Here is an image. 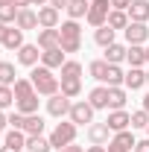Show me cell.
Instances as JSON below:
<instances>
[{
  "label": "cell",
  "mask_w": 149,
  "mask_h": 152,
  "mask_svg": "<svg viewBox=\"0 0 149 152\" xmlns=\"http://www.w3.org/2000/svg\"><path fill=\"white\" fill-rule=\"evenodd\" d=\"M41 50H53L61 44V35H58V29H38V41H35Z\"/></svg>",
  "instance_id": "d6986e66"
},
{
  "label": "cell",
  "mask_w": 149,
  "mask_h": 152,
  "mask_svg": "<svg viewBox=\"0 0 149 152\" xmlns=\"http://www.w3.org/2000/svg\"><path fill=\"white\" fill-rule=\"evenodd\" d=\"M15 105V88L12 85H0V111H9Z\"/></svg>",
  "instance_id": "d590c367"
},
{
  "label": "cell",
  "mask_w": 149,
  "mask_h": 152,
  "mask_svg": "<svg viewBox=\"0 0 149 152\" xmlns=\"http://www.w3.org/2000/svg\"><path fill=\"white\" fill-rule=\"evenodd\" d=\"M67 3H70V0H50V6H56L58 12H61V9H67Z\"/></svg>",
  "instance_id": "b9f144b4"
},
{
  "label": "cell",
  "mask_w": 149,
  "mask_h": 152,
  "mask_svg": "<svg viewBox=\"0 0 149 152\" xmlns=\"http://www.w3.org/2000/svg\"><path fill=\"white\" fill-rule=\"evenodd\" d=\"M134 134H131V129H126V132H114V137L105 143V149L108 152H134Z\"/></svg>",
  "instance_id": "52a82bcc"
},
{
  "label": "cell",
  "mask_w": 149,
  "mask_h": 152,
  "mask_svg": "<svg viewBox=\"0 0 149 152\" xmlns=\"http://www.w3.org/2000/svg\"><path fill=\"white\" fill-rule=\"evenodd\" d=\"M18 6L12 3V6H0V23H9V26H15V20H18Z\"/></svg>",
  "instance_id": "8d00e7d4"
},
{
  "label": "cell",
  "mask_w": 149,
  "mask_h": 152,
  "mask_svg": "<svg viewBox=\"0 0 149 152\" xmlns=\"http://www.w3.org/2000/svg\"><path fill=\"white\" fill-rule=\"evenodd\" d=\"M111 137H114V132L108 129V123H91V126H88V140H91V143L105 146Z\"/></svg>",
  "instance_id": "7c38bea8"
},
{
  "label": "cell",
  "mask_w": 149,
  "mask_h": 152,
  "mask_svg": "<svg viewBox=\"0 0 149 152\" xmlns=\"http://www.w3.org/2000/svg\"><path fill=\"white\" fill-rule=\"evenodd\" d=\"M143 85H146V70H143V67H129L123 88H126V91H140Z\"/></svg>",
  "instance_id": "5bb4252c"
},
{
  "label": "cell",
  "mask_w": 149,
  "mask_h": 152,
  "mask_svg": "<svg viewBox=\"0 0 149 152\" xmlns=\"http://www.w3.org/2000/svg\"><path fill=\"white\" fill-rule=\"evenodd\" d=\"M20 76L15 73V64L12 61H0V85H15Z\"/></svg>",
  "instance_id": "1f68e13d"
},
{
  "label": "cell",
  "mask_w": 149,
  "mask_h": 152,
  "mask_svg": "<svg viewBox=\"0 0 149 152\" xmlns=\"http://www.w3.org/2000/svg\"><path fill=\"white\" fill-rule=\"evenodd\" d=\"M6 32H9V23H0V44L6 41Z\"/></svg>",
  "instance_id": "f6af8a7d"
},
{
  "label": "cell",
  "mask_w": 149,
  "mask_h": 152,
  "mask_svg": "<svg viewBox=\"0 0 149 152\" xmlns=\"http://www.w3.org/2000/svg\"><path fill=\"white\" fill-rule=\"evenodd\" d=\"M105 123H108L111 132H126V129H131V114L126 108H117V111H108Z\"/></svg>",
  "instance_id": "30bf717a"
},
{
  "label": "cell",
  "mask_w": 149,
  "mask_h": 152,
  "mask_svg": "<svg viewBox=\"0 0 149 152\" xmlns=\"http://www.w3.org/2000/svg\"><path fill=\"white\" fill-rule=\"evenodd\" d=\"M15 6H18V9H29V6H32V0H15Z\"/></svg>",
  "instance_id": "bcb514c9"
},
{
  "label": "cell",
  "mask_w": 149,
  "mask_h": 152,
  "mask_svg": "<svg viewBox=\"0 0 149 152\" xmlns=\"http://www.w3.org/2000/svg\"><path fill=\"white\" fill-rule=\"evenodd\" d=\"M88 73H91L99 85H105V76H108V61H105V58H93L91 64H88Z\"/></svg>",
  "instance_id": "d4e9b609"
},
{
  "label": "cell",
  "mask_w": 149,
  "mask_h": 152,
  "mask_svg": "<svg viewBox=\"0 0 149 152\" xmlns=\"http://www.w3.org/2000/svg\"><path fill=\"white\" fill-rule=\"evenodd\" d=\"M76 132H79V126H76L73 120H67V123H56V129L50 132V143H53V149H64V146L76 143Z\"/></svg>",
  "instance_id": "3957f363"
},
{
  "label": "cell",
  "mask_w": 149,
  "mask_h": 152,
  "mask_svg": "<svg viewBox=\"0 0 149 152\" xmlns=\"http://www.w3.org/2000/svg\"><path fill=\"white\" fill-rule=\"evenodd\" d=\"M44 117L41 114H26V120H23V132L26 134H44Z\"/></svg>",
  "instance_id": "484cf974"
},
{
  "label": "cell",
  "mask_w": 149,
  "mask_h": 152,
  "mask_svg": "<svg viewBox=\"0 0 149 152\" xmlns=\"http://www.w3.org/2000/svg\"><path fill=\"white\" fill-rule=\"evenodd\" d=\"M26 152H56L50 137L44 134H26Z\"/></svg>",
  "instance_id": "ffe728a7"
},
{
  "label": "cell",
  "mask_w": 149,
  "mask_h": 152,
  "mask_svg": "<svg viewBox=\"0 0 149 152\" xmlns=\"http://www.w3.org/2000/svg\"><path fill=\"white\" fill-rule=\"evenodd\" d=\"M67 61V53L61 47H53V50H41V64L50 67V70H61V64Z\"/></svg>",
  "instance_id": "8fae6325"
},
{
  "label": "cell",
  "mask_w": 149,
  "mask_h": 152,
  "mask_svg": "<svg viewBox=\"0 0 149 152\" xmlns=\"http://www.w3.org/2000/svg\"><path fill=\"white\" fill-rule=\"evenodd\" d=\"M146 85H149V70H146Z\"/></svg>",
  "instance_id": "f5cc1de1"
},
{
  "label": "cell",
  "mask_w": 149,
  "mask_h": 152,
  "mask_svg": "<svg viewBox=\"0 0 149 152\" xmlns=\"http://www.w3.org/2000/svg\"><path fill=\"white\" fill-rule=\"evenodd\" d=\"M146 137H149V126H146Z\"/></svg>",
  "instance_id": "db71d44e"
},
{
  "label": "cell",
  "mask_w": 149,
  "mask_h": 152,
  "mask_svg": "<svg viewBox=\"0 0 149 152\" xmlns=\"http://www.w3.org/2000/svg\"><path fill=\"white\" fill-rule=\"evenodd\" d=\"M126 82V73L120 70V64H108V76H105V85L108 88H117V85H123Z\"/></svg>",
  "instance_id": "e575fe53"
},
{
  "label": "cell",
  "mask_w": 149,
  "mask_h": 152,
  "mask_svg": "<svg viewBox=\"0 0 149 152\" xmlns=\"http://www.w3.org/2000/svg\"><path fill=\"white\" fill-rule=\"evenodd\" d=\"M126 12H129V20L149 23V0H131V6L126 9Z\"/></svg>",
  "instance_id": "9a60e30c"
},
{
  "label": "cell",
  "mask_w": 149,
  "mask_h": 152,
  "mask_svg": "<svg viewBox=\"0 0 149 152\" xmlns=\"http://www.w3.org/2000/svg\"><path fill=\"white\" fill-rule=\"evenodd\" d=\"M123 35H126V44H149V26L131 20L129 26L123 29Z\"/></svg>",
  "instance_id": "9c48e42d"
},
{
  "label": "cell",
  "mask_w": 149,
  "mask_h": 152,
  "mask_svg": "<svg viewBox=\"0 0 149 152\" xmlns=\"http://www.w3.org/2000/svg\"><path fill=\"white\" fill-rule=\"evenodd\" d=\"M23 120H26V114H20L18 108L9 111V129H20V132H23Z\"/></svg>",
  "instance_id": "f35d334b"
},
{
  "label": "cell",
  "mask_w": 149,
  "mask_h": 152,
  "mask_svg": "<svg viewBox=\"0 0 149 152\" xmlns=\"http://www.w3.org/2000/svg\"><path fill=\"white\" fill-rule=\"evenodd\" d=\"M0 152H20V149H15V146H6V143H3V146H0Z\"/></svg>",
  "instance_id": "7dc6e473"
},
{
  "label": "cell",
  "mask_w": 149,
  "mask_h": 152,
  "mask_svg": "<svg viewBox=\"0 0 149 152\" xmlns=\"http://www.w3.org/2000/svg\"><path fill=\"white\" fill-rule=\"evenodd\" d=\"M126 61H129V67H143L146 64V44H129Z\"/></svg>",
  "instance_id": "e0dca14e"
},
{
  "label": "cell",
  "mask_w": 149,
  "mask_h": 152,
  "mask_svg": "<svg viewBox=\"0 0 149 152\" xmlns=\"http://www.w3.org/2000/svg\"><path fill=\"white\" fill-rule=\"evenodd\" d=\"M67 117L73 120L76 126H85V129H88L93 123V105L88 99H76L73 105H70V114H67Z\"/></svg>",
  "instance_id": "5b68a950"
},
{
  "label": "cell",
  "mask_w": 149,
  "mask_h": 152,
  "mask_svg": "<svg viewBox=\"0 0 149 152\" xmlns=\"http://www.w3.org/2000/svg\"><path fill=\"white\" fill-rule=\"evenodd\" d=\"M3 143H6V146H15V149H26V132H20V129H9L6 137H3Z\"/></svg>",
  "instance_id": "f546056e"
},
{
  "label": "cell",
  "mask_w": 149,
  "mask_h": 152,
  "mask_svg": "<svg viewBox=\"0 0 149 152\" xmlns=\"http://www.w3.org/2000/svg\"><path fill=\"white\" fill-rule=\"evenodd\" d=\"M12 88H15V102H18V99H26V96H32V94H38L35 85H32V79H23V76H20Z\"/></svg>",
  "instance_id": "4316f807"
},
{
  "label": "cell",
  "mask_w": 149,
  "mask_h": 152,
  "mask_svg": "<svg viewBox=\"0 0 149 152\" xmlns=\"http://www.w3.org/2000/svg\"><path fill=\"white\" fill-rule=\"evenodd\" d=\"M131 6V0H111V9H120V12H126Z\"/></svg>",
  "instance_id": "ab89813d"
},
{
  "label": "cell",
  "mask_w": 149,
  "mask_h": 152,
  "mask_svg": "<svg viewBox=\"0 0 149 152\" xmlns=\"http://www.w3.org/2000/svg\"><path fill=\"white\" fill-rule=\"evenodd\" d=\"M12 3H15V0H0V6H12Z\"/></svg>",
  "instance_id": "f907efd6"
},
{
  "label": "cell",
  "mask_w": 149,
  "mask_h": 152,
  "mask_svg": "<svg viewBox=\"0 0 149 152\" xmlns=\"http://www.w3.org/2000/svg\"><path fill=\"white\" fill-rule=\"evenodd\" d=\"M6 126H9V114H6V111H0V132H3Z\"/></svg>",
  "instance_id": "7bdbcfd3"
},
{
  "label": "cell",
  "mask_w": 149,
  "mask_h": 152,
  "mask_svg": "<svg viewBox=\"0 0 149 152\" xmlns=\"http://www.w3.org/2000/svg\"><path fill=\"white\" fill-rule=\"evenodd\" d=\"M47 3H50V0H32V6H38V9H41V6H47Z\"/></svg>",
  "instance_id": "c3c4849f"
},
{
  "label": "cell",
  "mask_w": 149,
  "mask_h": 152,
  "mask_svg": "<svg viewBox=\"0 0 149 152\" xmlns=\"http://www.w3.org/2000/svg\"><path fill=\"white\" fill-rule=\"evenodd\" d=\"M126 88L123 85H117V88H108V111H117V108H126Z\"/></svg>",
  "instance_id": "7402d4cb"
},
{
  "label": "cell",
  "mask_w": 149,
  "mask_h": 152,
  "mask_svg": "<svg viewBox=\"0 0 149 152\" xmlns=\"http://www.w3.org/2000/svg\"><path fill=\"white\" fill-rule=\"evenodd\" d=\"M88 9H91V0H70L64 12H67L70 20H82L85 15H88Z\"/></svg>",
  "instance_id": "603a6c76"
},
{
  "label": "cell",
  "mask_w": 149,
  "mask_h": 152,
  "mask_svg": "<svg viewBox=\"0 0 149 152\" xmlns=\"http://www.w3.org/2000/svg\"><path fill=\"white\" fill-rule=\"evenodd\" d=\"M29 79H32V85H35V91L41 96H53V94L61 91V79H58L50 67H44V64H41V67L35 64V67L29 70Z\"/></svg>",
  "instance_id": "6da1fadb"
},
{
  "label": "cell",
  "mask_w": 149,
  "mask_h": 152,
  "mask_svg": "<svg viewBox=\"0 0 149 152\" xmlns=\"http://www.w3.org/2000/svg\"><path fill=\"white\" fill-rule=\"evenodd\" d=\"M108 26H111L114 32H120V29H126L131 20H129V12H120V9H111V15H108V20H105Z\"/></svg>",
  "instance_id": "83f0119b"
},
{
  "label": "cell",
  "mask_w": 149,
  "mask_h": 152,
  "mask_svg": "<svg viewBox=\"0 0 149 152\" xmlns=\"http://www.w3.org/2000/svg\"><path fill=\"white\" fill-rule=\"evenodd\" d=\"M149 126V111H131V129H146Z\"/></svg>",
  "instance_id": "74e56055"
},
{
  "label": "cell",
  "mask_w": 149,
  "mask_h": 152,
  "mask_svg": "<svg viewBox=\"0 0 149 152\" xmlns=\"http://www.w3.org/2000/svg\"><path fill=\"white\" fill-rule=\"evenodd\" d=\"M15 26L23 29V32H26V29H35V32H38V9H20Z\"/></svg>",
  "instance_id": "2e32d148"
},
{
  "label": "cell",
  "mask_w": 149,
  "mask_h": 152,
  "mask_svg": "<svg viewBox=\"0 0 149 152\" xmlns=\"http://www.w3.org/2000/svg\"><path fill=\"white\" fill-rule=\"evenodd\" d=\"M23 44H26V41H23V29H18V26H9V32H6V41H3V47H6V50H12V53H18Z\"/></svg>",
  "instance_id": "cb8c5ba5"
},
{
  "label": "cell",
  "mask_w": 149,
  "mask_h": 152,
  "mask_svg": "<svg viewBox=\"0 0 149 152\" xmlns=\"http://www.w3.org/2000/svg\"><path fill=\"white\" fill-rule=\"evenodd\" d=\"M58 79H82V61L67 58V61L61 64V76H58Z\"/></svg>",
  "instance_id": "f1b7e54d"
},
{
  "label": "cell",
  "mask_w": 149,
  "mask_h": 152,
  "mask_svg": "<svg viewBox=\"0 0 149 152\" xmlns=\"http://www.w3.org/2000/svg\"><path fill=\"white\" fill-rule=\"evenodd\" d=\"M126 50H129V44H117V41H114V44H108V47H105V61H108V64H120V61H126Z\"/></svg>",
  "instance_id": "44dd1931"
},
{
  "label": "cell",
  "mask_w": 149,
  "mask_h": 152,
  "mask_svg": "<svg viewBox=\"0 0 149 152\" xmlns=\"http://www.w3.org/2000/svg\"><path fill=\"white\" fill-rule=\"evenodd\" d=\"M85 152H108V149H105V146H99V143H91Z\"/></svg>",
  "instance_id": "ee69618b"
},
{
  "label": "cell",
  "mask_w": 149,
  "mask_h": 152,
  "mask_svg": "<svg viewBox=\"0 0 149 152\" xmlns=\"http://www.w3.org/2000/svg\"><path fill=\"white\" fill-rule=\"evenodd\" d=\"M108 15H111V0H91V9H88L85 20L91 23L93 29H99V26H105Z\"/></svg>",
  "instance_id": "277c9868"
},
{
  "label": "cell",
  "mask_w": 149,
  "mask_h": 152,
  "mask_svg": "<svg viewBox=\"0 0 149 152\" xmlns=\"http://www.w3.org/2000/svg\"><path fill=\"white\" fill-rule=\"evenodd\" d=\"M18 61L23 64V67L32 70L38 61H41V47H38V44H23V47L18 50Z\"/></svg>",
  "instance_id": "4fadbf2b"
},
{
  "label": "cell",
  "mask_w": 149,
  "mask_h": 152,
  "mask_svg": "<svg viewBox=\"0 0 149 152\" xmlns=\"http://www.w3.org/2000/svg\"><path fill=\"white\" fill-rule=\"evenodd\" d=\"M146 64H149V44H146Z\"/></svg>",
  "instance_id": "816d5d0a"
},
{
  "label": "cell",
  "mask_w": 149,
  "mask_h": 152,
  "mask_svg": "<svg viewBox=\"0 0 149 152\" xmlns=\"http://www.w3.org/2000/svg\"><path fill=\"white\" fill-rule=\"evenodd\" d=\"M140 108H143V111H149V94L143 96V105H140Z\"/></svg>",
  "instance_id": "681fc988"
},
{
  "label": "cell",
  "mask_w": 149,
  "mask_h": 152,
  "mask_svg": "<svg viewBox=\"0 0 149 152\" xmlns=\"http://www.w3.org/2000/svg\"><path fill=\"white\" fill-rule=\"evenodd\" d=\"M70 105H73V99H70V96H64L61 91L53 94V96H47V114H50V117H56V120L67 117V114H70Z\"/></svg>",
  "instance_id": "8992f818"
},
{
  "label": "cell",
  "mask_w": 149,
  "mask_h": 152,
  "mask_svg": "<svg viewBox=\"0 0 149 152\" xmlns=\"http://www.w3.org/2000/svg\"><path fill=\"white\" fill-rule=\"evenodd\" d=\"M134 152H149V137L146 140H137V143H134Z\"/></svg>",
  "instance_id": "60d3db41"
},
{
  "label": "cell",
  "mask_w": 149,
  "mask_h": 152,
  "mask_svg": "<svg viewBox=\"0 0 149 152\" xmlns=\"http://www.w3.org/2000/svg\"><path fill=\"white\" fill-rule=\"evenodd\" d=\"M38 96H41V94H32V96H26V99H18L15 108H18L20 114H38V102H41Z\"/></svg>",
  "instance_id": "d6a6232c"
},
{
  "label": "cell",
  "mask_w": 149,
  "mask_h": 152,
  "mask_svg": "<svg viewBox=\"0 0 149 152\" xmlns=\"http://www.w3.org/2000/svg\"><path fill=\"white\" fill-rule=\"evenodd\" d=\"M61 26V12L56 6H41L38 9V29H58Z\"/></svg>",
  "instance_id": "ba28073f"
},
{
  "label": "cell",
  "mask_w": 149,
  "mask_h": 152,
  "mask_svg": "<svg viewBox=\"0 0 149 152\" xmlns=\"http://www.w3.org/2000/svg\"><path fill=\"white\" fill-rule=\"evenodd\" d=\"M61 94L76 99V96L82 94V79H61Z\"/></svg>",
  "instance_id": "836d02e7"
},
{
  "label": "cell",
  "mask_w": 149,
  "mask_h": 152,
  "mask_svg": "<svg viewBox=\"0 0 149 152\" xmlns=\"http://www.w3.org/2000/svg\"><path fill=\"white\" fill-rule=\"evenodd\" d=\"M58 35H61V50L70 56V53H79L82 50V26H79V20H61V26H58Z\"/></svg>",
  "instance_id": "7a4b0ae2"
},
{
  "label": "cell",
  "mask_w": 149,
  "mask_h": 152,
  "mask_svg": "<svg viewBox=\"0 0 149 152\" xmlns=\"http://www.w3.org/2000/svg\"><path fill=\"white\" fill-rule=\"evenodd\" d=\"M88 102L93 105V111H99V108H108V85H96V88H91Z\"/></svg>",
  "instance_id": "ac0fdd59"
},
{
  "label": "cell",
  "mask_w": 149,
  "mask_h": 152,
  "mask_svg": "<svg viewBox=\"0 0 149 152\" xmlns=\"http://www.w3.org/2000/svg\"><path fill=\"white\" fill-rule=\"evenodd\" d=\"M114 35H117V32H114L108 23H105V26H99V29H93V41H96L102 50H105L108 44H114Z\"/></svg>",
  "instance_id": "4dcf8cb0"
}]
</instances>
